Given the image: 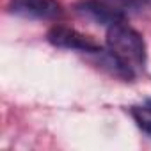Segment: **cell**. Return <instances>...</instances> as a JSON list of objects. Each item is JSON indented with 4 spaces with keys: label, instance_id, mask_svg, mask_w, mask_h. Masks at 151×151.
<instances>
[{
    "label": "cell",
    "instance_id": "2",
    "mask_svg": "<svg viewBox=\"0 0 151 151\" xmlns=\"http://www.w3.org/2000/svg\"><path fill=\"white\" fill-rule=\"evenodd\" d=\"M144 6L146 0H84L77 6V9L100 23L114 25L142 11Z\"/></svg>",
    "mask_w": 151,
    "mask_h": 151
},
{
    "label": "cell",
    "instance_id": "5",
    "mask_svg": "<svg viewBox=\"0 0 151 151\" xmlns=\"http://www.w3.org/2000/svg\"><path fill=\"white\" fill-rule=\"evenodd\" d=\"M132 116L139 128L151 135V105L146 103L144 107H132Z\"/></svg>",
    "mask_w": 151,
    "mask_h": 151
},
{
    "label": "cell",
    "instance_id": "4",
    "mask_svg": "<svg viewBox=\"0 0 151 151\" xmlns=\"http://www.w3.org/2000/svg\"><path fill=\"white\" fill-rule=\"evenodd\" d=\"M9 9L14 14L39 20H55L62 13L57 0H11Z\"/></svg>",
    "mask_w": 151,
    "mask_h": 151
},
{
    "label": "cell",
    "instance_id": "3",
    "mask_svg": "<svg viewBox=\"0 0 151 151\" xmlns=\"http://www.w3.org/2000/svg\"><path fill=\"white\" fill-rule=\"evenodd\" d=\"M48 41L53 46L59 48H68V50H80V52H87V53H100L101 46L89 36L64 27V25H55L48 30Z\"/></svg>",
    "mask_w": 151,
    "mask_h": 151
},
{
    "label": "cell",
    "instance_id": "1",
    "mask_svg": "<svg viewBox=\"0 0 151 151\" xmlns=\"http://www.w3.org/2000/svg\"><path fill=\"white\" fill-rule=\"evenodd\" d=\"M107 46L112 60L117 66V75L133 78L135 73L144 69L146 45L142 36L124 22L114 23L107 30Z\"/></svg>",
    "mask_w": 151,
    "mask_h": 151
}]
</instances>
